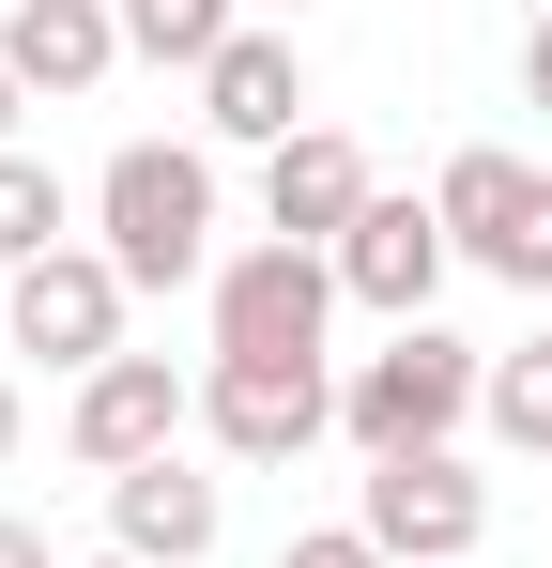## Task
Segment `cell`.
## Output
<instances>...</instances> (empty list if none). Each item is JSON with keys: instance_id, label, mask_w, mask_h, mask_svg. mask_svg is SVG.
<instances>
[{"instance_id": "9a60e30c", "label": "cell", "mask_w": 552, "mask_h": 568, "mask_svg": "<svg viewBox=\"0 0 552 568\" xmlns=\"http://www.w3.org/2000/svg\"><path fill=\"white\" fill-rule=\"evenodd\" d=\"M108 16H123V62H184V78L246 31V0H108Z\"/></svg>"}, {"instance_id": "e0dca14e", "label": "cell", "mask_w": 552, "mask_h": 568, "mask_svg": "<svg viewBox=\"0 0 552 568\" xmlns=\"http://www.w3.org/2000/svg\"><path fill=\"white\" fill-rule=\"evenodd\" d=\"M276 568H384V538H368V523H323V538H292Z\"/></svg>"}, {"instance_id": "277c9868", "label": "cell", "mask_w": 552, "mask_h": 568, "mask_svg": "<svg viewBox=\"0 0 552 568\" xmlns=\"http://www.w3.org/2000/svg\"><path fill=\"white\" fill-rule=\"evenodd\" d=\"M200 430L276 476L338 430V384H323V354H200Z\"/></svg>"}, {"instance_id": "ac0fdd59", "label": "cell", "mask_w": 552, "mask_h": 568, "mask_svg": "<svg viewBox=\"0 0 552 568\" xmlns=\"http://www.w3.org/2000/svg\"><path fill=\"white\" fill-rule=\"evenodd\" d=\"M0 568H62V554H47V523H16V507H0Z\"/></svg>"}, {"instance_id": "6da1fadb", "label": "cell", "mask_w": 552, "mask_h": 568, "mask_svg": "<svg viewBox=\"0 0 552 568\" xmlns=\"http://www.w3.org/2000/svg\"><path fill=\"white\" fill-rule=\"evenodd\" d=\"M92 246L123 262V292L215 277V154H200V139H123V154L92 170Z\"/></svg>"}, {"instance_id": "3957f363", "label": "cell", "mask_w": 552, "mask_h": 568, "mask_svg": "<svg viewBox=\"0 0 552 568\" xmlns=\"http://www.w3.org/2000/svg\"><path fill=\"white\" fill-rule=\"evenodd\" d=\"M430 215H446V246L476 262V277H507V292H552V170H538V154H507V139L446 154Z\"/></svg>"}, {"instance_id": "30bf717a", "label": "cell", "mask_w": 552, "mask_h": 568, "mask_svg": "<svg viewBox=\"0 0 552 568\" xmlns=\"http://www.w3.org/2000/svg\"><path fill=\"white\" fill-rule=\"evenodd\" d=\"M368 200H384V185H368L354 123H307V139L262 154V231H276V246H323V262H338V231H354Z\"/></svg>"}, {"instance_id": "8992f818", "label": "cell", "mask_w": 552, "mask_h": 568, "mask_svg": "<svg viewBox=\"0 0 552 568\" xmlns=\"http://www.w3.org/2000/svg\"><path fill=\"white\" fill-rule=\"evenodd\" d=\"M123 307H139V292H123V262H108V246H62V262H31V277H0V354H47V369H108V354H123Z\"/></svg>"}, {"instance_id": "7402d4cb", "label": "cell", "mask_w": 552, "mask_h": 568, "mask_svg": "<svg viewBox=\"0 0 552 568\" xmlns=\"http://www.w3.org/2000/svg\"><path fill=\"white\" fill-rule=\"evenodd\" d=\"M246 16H307V0H246Z\"/></svg>"}, {"instance_id": "5bb4252c", "label": "cell", "mask_w": 552, "mask_h": 568, "mask_svg": "<svg viewBox=\"0 0 552 568\" xmlns=\"http://www.w3.org/2000/svg\"><path fill=\"white\" fill-rule=\"evenodd\" d=\"M62 246H78V185H62L47 154H0V277L62 262Z\"/></svg>"}, {"instance_id": "5b68a950", "label": "cell", "mask_w": 552, "mask_h": 568, "mask_svg": "<svg viewBox=\"0 0 552 568\" xmlns=\"http://www.w3.org/2000/svg\"><path fill=\"white\" fill-rule=\"evenodd\" d=\"M200 292H215V354H323V323L354 307L323 246H276V231H262V246H231Z\"/></svg>"}, {"instance_id": "d6986e66", "label": "cell", "mask_w": 552, "mask_h": 568, "mask_svg": "<svg viewBox=\"0 0 552 568\" xmlns=\"http://www.w3.org/2000/svg\"><path fill=\"white\" fill-rule=\"evenodd\" d=\"M522 93L552 108V16H538V31H522Z\"/></svg>"}, {"instance_id": "4fadbf2b", "label": "cell", "mask_w": 552, "mask_h": 568, "mask_svg": "<svg viewBox=\"0 0 552 568\" xmlns=\"http://www.w3.org/2000/svg\"><path fill=\"white\" fill-rule=\"evenodd\" d=\"M0 62H16V93H92L123 62V16L108 0H16L0 16Z\"/></svg>"}, {"instance_id": "7a4b0ae2", "label": "cell", "mask_w": 552, "mask_h": 568, "mask_svg": "<svg viewBox=\"0 0 552 568\" xmlns=\"http://www.w3.org/2000/svg\"><path fill=\"white\" fill-rule=\"evenodd\" d=\"M476 399H491V354H476V338H446V323H399V338L338 384V430H354L368 462H415V446H446Z\"/></svg>"}, {"instance_id": "ba28073f", "label": "cell", "mask_w": 552, "mask_h": 568, "mask_svg": "<svg viewBox=\"0 0 552 568\" xmlns=\"http://www.w3.org/2000/svg\"><path fill=\"white\" fill-rule=\"evenodd\" d=\"M184 430H200V369H170V354H108V369L62 399V446H78L92 476H139L170 462Z\"/></svg>"}, {"instance_id": "7c38bea8", "label": "cell", "mask_w": 552, "mask_h": 568, "mask_svg": "<svg viewBox=\"0 0 552 568\" xmlns=\"http://www.w3.org/2000/svg\"><path fill=\"white\" fill-rule=\"evenodd\" d=\"M215 523H231V491L184 462H139V476H108V554H139V568H200L215 554Z\"/></svg>"}, {"instance_id": "603a6c76", "label": "cell", "mask_w": 552, "mask_h": 568, "mask_svg": "<svg viewBox=\"0 0 552 568\" xmlns=\"http://www.w3.org/2000/svg\"><path fill=\"white\" fill-rule=\"evenodd\" d=\"M78 568H139V554H78Z\"/></svg>"}, {"instance_id": "9c48e42d", "label": "cell", "mask_w": 552, "mask_h": 568, "mask_svg": "<svg viewBox=\"0 0 552 568\" xmlns=\"http://www.w3.org/2000/svg\"><path fill=\"white\" fill-rule=\"evenodd\" d=\"M200 123H215V139H246V154H276V139H307V123H323V108H307V47L246 16V31H231V47L200 62Z\"/></svg>"}, {"instance_id": "8fae6325", "label": "cell", "mask_w": 552, "mask_h": 568, "mask_svg": "<svg viewBox=\"0 0 552 568\" xmlns=\"http://www.w3.org/2000/svg\"><path fill=\"white\" fill-rule=\"evenodd\" d=\"M446 215H430V200H368L354 231H338V292H354V307H384V323H430V292H446Z\"/></svg>"}, {"instance_id": "ffe728a7", "label": "cell", "mask_w": 552, "mask_h": 568, "mask_svg": "<svg viewBox=\"0 0 552 568\" xmlns=\"http://www.w3.org/2000/svg\"><path fill=\"white\" fill-rule=\"evenodd\" d=\"M16 446H31V399H16V369H0V462H16Z\"/></svg>"}, {"instance_id": "2e32d148", "label": "cell", "mask_w": 552, "mask_h": 568, "mask_svg": "<svg viewBox=\"0 0 552 568\" xmlns=\"http://www.w3.org/2000/svg\"><path fill=\"white\" fill-rule=\"evenodd\" d=\"M522 462H552V338H522V354H491V399H476Z\"/></svg>"}, {"instance_id": "52a82bcc", "label": "cell", "mask_w": 552, "mask_h": 568, "mask_svg": "<svg viewBox=\"0 0 552 568\" xmlns=\"http://www.w3.org/2000/svg\"><path fill=\"white\" fill-rule=\"evenodd\" d=\"M354 523L384 538V568H476V538H491V476H460V446H415V462H368Z\"/></svg>"}, {"instance_id": "44dd1931", "label": "cell", "mask_w": 552, "mask_h": 568, "mask_svg": "<svg viewBox=\"0 0 552 568\" xmlns=\"http://www.w3.org/2000/svg\"><path fill=\"white\" fill-rule=\"evenodd\" d=\"M16 108H31V93H16V62H0V154H16Z\"/></svg>"}]
</instances>
